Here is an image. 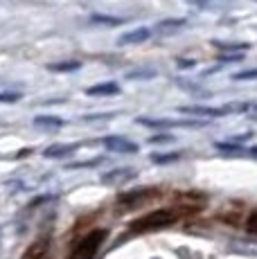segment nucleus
Listing matches in <instances>:
<instances>
[{"instance_id":"obj_1","label":"nucleus","mask_w":257,"mask_h":259,"mask_svg":"<svg viewBox=\"0 0 257 259\" xmlns=\"http://www.w3.org/2000/svg\"><path fill=\"white\" fill-rule=\"evenodd\" d=\"M179 214L174 210H156V212H149L145 217L136 219L131 223V230L133 232H147V230H160V228H167L172 223H176Z\"/></svg>"},{"instance_id":"obj_6","label":"nucleus","mask_w":257,"mask_h":259,"mask_svg":"<svg viewBox=\"0 0 257 259\" xmlns=\"http://www.w3.org/2000/svg\"><path fill=\"white\" fill-rule=\"evenodd\" d=\"M91 97H108V95H117L120 93V86L113 81H106V83H97V86L88 88L86 91Z\"/></svg>"},{"instance_id":"obj_4","label":"nucleus","mask_w":257,"mask_h":259,"mask_svg":"<svg viewBox=\"0 0 257 259\" xmlns=\"http://www.w3.org/2000/svg\"><path fill=\"white\" fill-rule=\"evenodd\" d=\"M48 252H50V239L41 237L34 243H29V248L23 252L21 259H48Z\"/></svg>"},{"instance_id":"obj_5","label":"nucleus","mask_w":257,"mask_h":259,"mask_svg":"<svg viewBox=\"0 0 257 259\" xmlns=\"http://www.w3.org/2000/svg\"><path fill=\"white\" fill-rule=\"evenodd\" d=\"M149 36H151V29L138 27V29H131V32L122 34L117 43H120V46H131V43H142V41H147Z\"/></svg>"},{"instance_id":"obj_8","label":"nucleus","mask_w":257,"mask_h":259,"mask_svg":"<svg viewBox=\"0 0 257 259\" xmlns=\"http://www.w3.org/2000/svg\"><path fill=\"white\" fill-rule=\"evenodd\" d=\"M142 124H147V126H154V128H167V126H187V124H192V126H201V124L205 122H169V119H140Z\"/></svg>"},{"instance_id":"obj_9","label":"nucleus","mask_w":257,"mask_h":259,"mask_svg":"<svg viewBox=\"0 0 257 259\" xmlns=\"http://www.w3.org/2000/svg\"><path fill=\"white\" fill-rule=\"evenodd\" d=\"M72 144H52V147H48L46 151H43V156L46 158H66L72 153Z\"/></svg>"},{"instance_id":"obj_16","label":"nucleus","mask_w":257,"mask_h":259,"mask_svg":"<svg viewBox=\"0 0 257 259\" xmlns=\"http://www.w3.org/2000/svg\"><path fill=\"white\" fill-rule=\"evenodd\" d=\"M169 140H174V138H172V136H167V133H160V136H154V138H151V144H162V142H169Z\"/></svg>"},{"instance_id":"obj_12","label":"nucleus","mask_w":257,"mask_h":259,"mask_svg":"<svg viewBox=\"0 0 257 259\" xmlns=\"http://www.w3.org/2000/svg\"><path fill=\"white\" fill-rule=\"evenodd\" d=\"M52 70L57 72H70V70H77V68H81V63L79 61H70V63H54V66H50Z\"/></svg>"},{"instance_id":"obj_19","label":"nucleus","mask_w":257,"mask_h":259,"mask_svg":"<svg viewBox=\"0 0 257 259\" xmlns=\"http://www.w3.org/2000/svg\"><path fill=\"white\" fill-rule=\"evenodd\" d=\"M250 153H253V156H257V147H253V149H250Z\"/></svg>"},{"instance_id":"obj_3","label":"nucleus","mask_w":257,"mask_h":259,"mask_svg":"<svg viewBox=\"0 0 257 259\" xmlns=\"http://www.w3.org/2000/svg\"><path fill=\"white\" fill-rule=\"evenodd\" d=\"M104 147H106L108 151H117V153H136L138 151V147L131 140H126V138H120V136L104 138Z\"/></svg>"},{"instance_id":"obj_17","label":"nucleus","mask_w":257,"mask_h":259,"mask_svg":"<svg viewBox=\"0 0 257 259\" xmlns=\"http://www.w3.org/2000/svg\"><path fill=\"white\" fill-rule=\"evenodd\" d=\"M244 57V54H219V61H239V59Z\"/></svg>"},{"instance_id":"obj_15","label":"nucleus","mask_w":257,"mask_h":259,"mask_svg":"<svg viewBox=\"0 0 257 259\" xmlns=\"http://www.w3.org/2000/svg\"><path fill=\"white\" fill-rule=\"evenodd\" d=\"M237 81H241V79H257V68L255 70H244V72H237L235 74Z\"/></svg>"},{"instance_id":"obj_2","label":"nucleus","mask_w":257,"mask_h":259,"mask_svg":"<svg viewBox=\"0 0 257 259\" xmlns=\"http://www.w3.org/2000/svg\"><path fill=\"white\" fill-rule=\"evenodd\" d=\"M104 239H106V230H102V228L100 230H91L72 248L70 259H93L97 255V250H100V246L104 243Z\"/></svg>"},{"instance_id":"obj_7","label":"nucleus","mask_w":257,"mask_h":259,"mask_svg":"<svg viewBox=\"0 0 257 259\" xmlns=\"http://www.w3.org/2000/svg\"><path fill=\"white\" fill-rule=\"evenodd\" d=\"M183 113H192V115H224V113H230V108H207V106H183Z\"/></svg>"},{"instance_id":"obj_18","label":"nucleus","mask_w":257,"mask_h":259,"mask_svg":"<svg viewBox=\"0 0 257 259\" xmlns=\"http://www.w3.org/2000/svg\"><path fill=\"white\" fill-rule=\"evenodd\" d=\"M126 77H128V79H136V77H154V72H151V70H147V72H128Z\"/></svg>"},{"instance_id":"obj_14","label":"nucleus","mask_w":257,"mask_h":259,"mask_svg":"<svg viewBox=\"0 0 257 259\" xmlns=\"http://www.w3.org/2000/svg\"><path fill=\"white\" fill-rule=\"evenodd\" d=\"M21 95L18 93H0V104H12V102H18Z\"/></svg>"},{"instance_id":"obj_10","label":"nucleus","mask_w":257,"mask_h":259,"mask_svg":"<svg viewBox=\"0 0 257 259\" xmlns=\"http://www.w3.org/2000/svg\"><path fill=\"white\" fill-rule=\"evenodd\" d=\"M34 124H36V126H46V128H61L66 122H63L61 117H52V115H38L36 119H34Z\"/></svg>"},{"instance_id":"obj_13","label":"nucleus","mask_w":257,"mask_h":259,"mask_svg":"<svg viewBox=\"0 0 257 259\" xmlns=\"http://www.w3.org/2000/svg\"><path fill=\"white\" fill-rule=\"evenodd\" d=\"M246 230L250 235H257V212H250L248 219H246Z\"/></svg>"},{"instance_id":"obj_11","label":"nucleus","mask_w":257,"mask_h":259,"mask_svg":"<svg viewBox=\"0 0 257 259\" xmlns=\"http://www.w3.org/2000/svg\"><path fill=\"white\" fill-rule=\"evenodd\" d=\"M183 25H185V18H169V21H160V23H158L156 29H158V32H167V29H172V32H174V29L183 27Z\"/></svg>"}]
</instances>
